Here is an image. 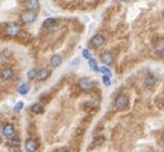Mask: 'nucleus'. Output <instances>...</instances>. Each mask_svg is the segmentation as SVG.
<instances>
[{
    "label": "nucleus",
    "instance_id": "nucleus-1",
    "mask_svg": "<svg viewBox=\"0 0 164 152\" xmlns=\"http://www.w3.org/2000/svg\"><path fill=\"white\" fill-rule=\"evenodd\" d=\"M5 34L11 37H16L20 34V26L17 23H9L5 27Z\"/></svg>",
    "mask_w": 164,
    "mask_h": 152
},
{
    "label": "nucleus",
    "instance_id": "nucleus-2",
    "mask_svg": "<svg viewBox=\"0 0 164 152\" xmlns=\"http://www.w3.org/2000/svg\"><path fill=\"white\" fill-rule=\"evenodd\" d=\"M128 102H129V97L126 94H123V95H119L118 98L115 99V107L116 108H120V110H123V108H126L128 106Z\"/></svg>",
    "mask_w": 164,
    "mask_h": 152
},
{
    "label": "nucleus",
    "instance_id": "nucleus-3",
    "mask_svg": "<svg viewBox=\"0 0 164 152\" xmlns=\"http://www.w3.org/2000/svg\"><path fill=\"white\" fill-rule=\"evenodd\" d=\"M36 19V13L31 10H26L22 14V21L25 23H32Z\"/></svg>",
    "mask_w": 164,
    "mask_h": 152
},
{
    "label": "nucleus",
    "instance_id": "nucleus-4",
    "mask_svg": "<svg viewBox=\"0 0 164 152\" xmlns=\"http://www.w3.org/2000/svg\"><path fill=\"white\" fill-rule=\"evenodd\" d=\"M2 133H3V136H5V137H8V138L13 137V134H14V125H13V124H5V125H3Z\"/></svg>",
    "mask_w": 164,
    "mask_h": 152
},
{
    "label": "nucleus",
    "instance_id": "nucleus-5",
    "mask_svg": "<svg viewBox=\"0 0 164 152\" xmlns=\"http://www.w3.org/2000/svg\"><path fill=\"white\" fill-rule=\"evenodd\" d=\"M103 43H105V37H103L102 35H100V34H97V35H94L92 39H90V45H92L93 48L101 46Z\"/></svg>",
    "mask_w": 164,
    "mask_h": 152
},
{
    "label": "nucleus",
    "instance_id": "nucleus-6",
    "mask_svg": "<svg viewBox=\"0 0 164 152\" xmlns=\"http://www.w3.org/2000/svg\"><path fill=\"white\" fill-rule=\"evenodd\" d=\"M101 62L103 64H106V66H109L114 62V55L113 53H110V52H105V53L101 54Z\"/></svg>",
    "mask_w": 164,
    "mask_h": 152
},
{
    "label": "nucleus",
    "instance_id": "nucleus-7",
    "mask_svg": "<svg viewBox=\"0 0 164 152\" xmlns=\"http://www.w3.org/2000/svg\"><path fill=\"white\" fill-rule=\"evenodd\" d=\"M25 146H26V150H27L29 152H35L36 148H38V143L31 139V138H29V139H26L25 142Z\"/></svg>",
    "mask_w": 164,
    "mask_h": 152
},
{
    "label": "nucleus",
    "instance_id": "nucleus-8",
    "mask_svg": "<svg viewBox=\"0 0 164 152\" xmlns=\"http://www.w3.org/2000/svg\"><path fill=\"white\" fill-rule=\"evenodd\" d=\"M25 5H26V9L27 10L35 12L39 8V1H36V0H27V1L25 3Z\"/></svg>",
    "mask_w": 164,
    "mask_h": 152
},
{
    "label": "nucleus",
    "instance_id": "nucleus-9",
    "mask_svg": "<svg viewBox=\"0 0 164 152\" xmlns=\"http://www.w3.org/2000/svg\"><path fill=\"white\" fill-rule=\"evenodd\" d=\"M49 76V71L47 70V68H41V70L38 71V75H36V80L38 81H44L48 79Z\"/></svg>",
    "mask_w": 164,
    "mask_h": 152
},
{
    "label": "nucleus",
    "instance_id": "nucleus-10",
    "mask_svg": "<svg viewBox=\"0 0 164 152\" xmlns=\"http://www.w3.org/2000/svg\"><path fill=\"white\" fill-rule=\"evenodd\" d=\"M79 86L83 90H88L90 86H92V81H90L88 77H83V79L79 80Z\"/></svg>",
    "mask_w": 164,
    "mask_h": 152
},
{
    "label": "nucleus",
    "instance_id": "nucleus-11",
    "mask_svg": "<svg viewBox=\"0 0 164 152\" xmlns=\"http://www.w3.org/2000/svg\"><path fill=\"white\" fill-rule=\"evenodd\" d=\"M62 64V57L61 55H58V54H56V55H53V57L50 58V66L52 67H59Z\"/></svg>",
    "mask_w": 164,
    "mask_h": 152
},
{
    "label": "nucleus",
    "instance_id": "nucleus-12",
    "mask_svg": "<svg viewBox=\"0 0 164 152\" xmlns=\"http://www.w3.org/2000/svg\"><path fill=\"white\" fill-rule=\"evenodd\" d=\"M13 77V71L11 68H3L2 70V80H11Z\"/></svg>",
    "mask_w": 164,
    "mask_h": 152
},
{
    "label": "nucleus",
    "instance_id": "nucleus-13",
    "mask_svg": "<svg viewBox=\"0 0 164 152\" xmlns=\"http://www.w3.org/2000/svg\"><path fill=\"white\" fill-rule=\"evenodd\" d=\"M43 26H44L45 28H52V27H54V26H57V21L54 18H47L44 22H43Z\"/></svg>",
    "mask_w": 164,
    "mask_h": 152
},
{
    "label": "nucleus",
    "instance_id": "nucleus-14",
    "mask_svg": "<svg viewBox=\"0 0 164 152\" xmlns=\"http://www.w3.org/2000/svg\"><path fill=\"white\" fill-rule=\"evenodd\" d=\"M29 90H30V86H29V84H26V82H23V84H21V85L18 86V89H17V92H18L20 94L25 95V94H27V93H29Z\"/></svg>",
    "mask_w": 164,
    "mask_h": 152
},
{
    "label": "nucleus",
    "instance_id": "nucleus-15",
    "mask_svg": "<svg viewBox=\"0 0 164 152\" xmlns=\"http://www.w3.org/2000/svg\"><path fill=\"white\" fill-rule=\"evenodd\" d=\"M155 50H156L158 54H164V39H160V40L156 43Z\"/></svg>",
    "mask_w": 164,
    "mask_h": 152
},
{
    "label": "nucleus",
    "instance_id": "nucleus-16",
    "mask_svg": "<svg viewBox=\"0 0 164 152\" xmlns=\"http://www.w3.org/2000/svg\"><path fill=\"white\" fill-rule=\"evenodd\" d=\"M31 110H32V112H35V114H41L43 106L40 105V103H34V105L31 106Z\"/></svg>",
    "mask_w": 164,
    "mask_h": 152
},
{
    "label": "nucleus",
    "instance_id": "nucleus-17",
    "mask_svg": "<svg viewBox=\"0 0 164 152\" xmlns=\"http://www.w3.org/2000/svg\"><path fill=\"white\" fill-rule=\"evenodd\" d=\"M89 67L92 68V71H94V72H98V71H100V68L97 67V62H96L94 59H90V61H89Z\"/></svg>",
    "mask_w": 164,
    "mask_h": 152
},
{
    "label": "nucleus",
    "instance_id": "nucleus-18",
    "mask_svg": "<svg viewBox=\"0 0 164 152\" xmlns=\"http://www.w3.org/2000/svg\"><path fill=\"white\" fill-rule=\"evenodd\" d=\"M98 72H102L103 76H110L111 77V71L107 67H100V71H98Z\"/></svg>",
    "mask_w": 164,
    "mask_h": 152
},
{
    "label": "nucleus",
    "instance_id": "nucleus-19",
    "mask_svg": "<svg viewBox=\"0 0 164 152\" xmlns=\"http://www.w3.org/2000/svg\"><path fill=\"white\" fill-rule=\"evenodd\" d=\"M29 77L30 79H36V75H38V71H36V68H31V70L29 71Z\"/></svg>",
    "mask_w": 164,
    "mask_h": 152
},
{
    "label": "nucleus",
    "instance_id": "nucleus-20",
    "mask_svg": "<svg viewBox=\"0 0 164 152\" xmlns=\"http://www.w3.org/2000/svg\"><path fill=\"white\" fill-rule=\"evenodd\" d=\"M154 81H155V77H154L153 75H147V76H146V80H145V84H146V85H149V84L151 85Z\"/></svg>",
    "mask_w": 164,
    "mask_h": 152
},
{
    "label": "nucleus",
    "instance_id": "nucleus-21",
    "mask_svg": "<svg viewBox=\"0 0 164 152\" xmlns=\"http://www.w3.org/2000/svg\"><path fill=\"white\" fill-rule=\"evenodd\" d=\"M81 54H83V57H84L85 59H88V61L92 59V57H90V52H89L88 49H83V52H81Z\"/></svg>",
    "mask_w": 164,
    "mask_h": 152
},
{
    "label": "nucleus",
    "instance_id": "nucleus-22",
    "mask_svg": "<svg viewBox=\"0 0 164 152\" xmlns=\"http://www.w3.org/2000/svg\"><path fill=\"white\" fill-rule=\"evenodd\" d=\"M102 80H103V84H105V86H109L111 84L110 76H102Z\"/></svg>",
    "mask_w": 164,
    "mask_h": 152
},
{
    "label": "nucleus",
    "instance_id": "nucleus-23",
    "mask_svg": "<svg viewBox=\"0 0 164 152\" xmlns=\"http://www.w3.org/2000/svg\"><path fill=\"white\" fill-rule=\"evenodd\" d=\"M11 142H12V145H17V146H18L20 143H21V141H20V138H18V137H13Z\"/></svg>",
    "mask_w": 164,
    "mask_h": 152
},
{
    "label": "nucleus",
    "instance_id": "nucleus-24",
    "mask_svg": "<svg viewBox=\"0 0 164 152\" xmlns=\"http://www.w3.org/2000/svg\"><path fill=\"white\" fill-rule=\"evenodd\" d=\"M23 107V102H17L16 103V111H21Z\"/></svg>",
    "mask_w": 164,
    "mask_h": 152
},
{
    "label": "nucleus",
    "instance_id": "nucleus-25",
    "mask_svg": "<svg viewBox=\"0 0 164 152\" xmlns=\"http://www.w3.org/2000/svg\"><path fill=\"white\" fill-rule=\"evenodd\" d=\"M13 152H21V150H14V151H13Z\"/></svg>",
    "mask_w": 164,
    "mask_h": 152
},
{
    "label": "nucleus",
    "instance_id": "nucleus-26",
    "mask_svg": "<svg viewBox=\"0 0 164 152\" xmlns=\"http://www.w3.org/2000/svg\"><path fill=\"white\" fill-rule=\"evenodd\" d=\"M162 141H163V145H164V136H163V138H162Z\"/></svg>",
    "mask_w": 164,
    "mask_h": 152
},
{
    "label": "nucleus",
    "instance_id": "nucleus-27",
    "mask_svg": "<svg viewBox=\"0 0 164 152\" xmlns=\"http://www.w3.org/2000/svg\"><path fill=\"white\" fill-rule=\"evenodd\" d=\"M63 152H70V151H63Z\"/></svg>",
    "mask_w": 164,
    "mask_h": 152
}]
</instances>
